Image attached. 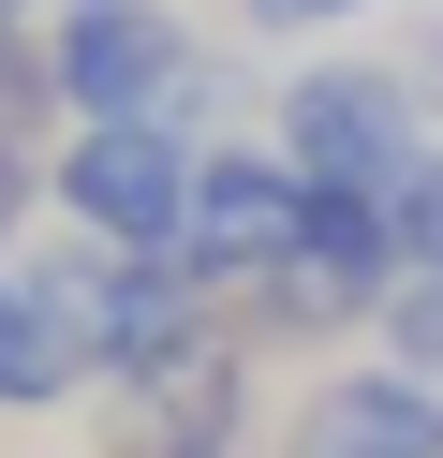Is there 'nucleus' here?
<instances>
[{
    "label": "nucleus",
    "mask_w": 443,
    "mask_h": 458,
    "mask_svg": "<svg viewBox=\"0 0 443 458\" xmlns=\"http://www.w3.org/2000/svg\"><path fill=\"white\" fill-rule=\"evenodd\" d=\"M192 178H207V148L177 119H104V133H74L59 148V222H74L89 251H177L192 237Z\"/></svg>",
    "instance_id": "f03ea898"
},
{
    "label": "nucleus",
    "mask_w": 443,
    "mask_h": 458,
    "mask_svg": "<svg viewBox=\"0 0 443 458\" xmlns=\"http://www.w3.org/2000/svg\"><path fill=\"white\" fill-rule=\"evenodd\" d=\"M59 281V310H74V340H89V369L104 385H148V369H177V355H207V281L177 267V251H104V267H45Z\"/></svg>",
    "instance_id": "7ed1b4c3"
},
{
    "label": "nucleus",
    "mask_w": 443,
    "mask_h": 458,
    "mask_svg": "<svg viewBox=\"0 0 443 458\" xmlns=\"http://www.w3.org/2000/svg\"><path fill=\"white\" fill-rule=\"evenodd\" d=\"M236 355L207 340V355H177V369H148V385H118V428H104V458H236Z\"/></svg>",
    "instance_id": "0eeeda50"
},
{
    "label": "nucleus",
    "mask_w": 443,
    "mask_h": 458,
    "mask_svg": "<svg viewBox=\"0 0 443 458\" xmlns=\"http://www.w3.org/2000/svg\"><path fill=\"white\" fill-rule=\"evenodd\" d=\"M74 369H89V340H74V310H59V281L0 267V399L45 414V399H74Z\"/></svg>",
    "instance_id": "6e6552de"
},
{
    "label": "nucleus",
    "mask_w": 443,
    "mask_h": 458,
    "mask_svg": "<svg viewBox=\"0 0 443 458\" xmlns=\"http://www.w3.org/2000/svg\"><path fill=\"white\" fill-rule=\"evenodd\" d=\"M15 15H30V0H0V45H15Z\"/></svg>",
    "instance_id": "4468645a"
},
{
    "label": "nucleus",
    "mask_w": 443,
    "mask_h": 458,
    "mask_svg": "<svg viewBox=\"0 0 443 458\" xmlns=\"http://www.w3.org/2000/svg\"><path fill=\"white\" fill-rule=\"evenodd\" d=\"M399 74H413V104L443 119V30H413V45H399Z\"/></svg>",
    "instance_id": "f8f14e48"
},
{
    "label": "nucleus",
    "mask_w": 443,
    "mask_h": 458,
    "mask_svg": "<svg viewBox=\"0 0 443 458\" xmlns=\"http://www.w3.org/2000/svg\"><path fill=\"white\" fill-rule=\"evenodd\" d=\"M281 458H443V385L429 369H325L311 399H295Z\"/></svg>",
    "instance_id": "423d86ee"
},
{
    "label": "nucleus",
    "mask_w": 443,
    "mask_h": 458,
    "mask_svg": "<svg viewBox=\"0 0 443 458\" xmlns=\"http://www.w3.org/2000/svg\"><path fill=\"white\" fill-rule=\"evenodd\" d=\"M59 119L104 133V119H177V89H192V30H177L163 0H89V15H59Z\"/></svg>",
    "instance_id": "20e7f679"
},
{
    "label": "nucleus",
    "mask_w": 443,
    "mask_h": 458,
    "mask_svg": "<svg viewBox=\"0 0 443 458\" xmlns=\"http://www.w3.org/2000/svg\"><path fill=\"white\" fill-rule=\"evenodd\" d=\"M295 237H311V178H295L281 148H207L177 267H192V281H281Z\"/></svg>",
    "instance_id": "39448f33"
},
{
    "label": "nucleus",
    "mask_w": 443,
    "mask_h": 458,
    "mask_svg": "<svg viewBox=\"0 0 443 458\" xmlns=\"http://www.w3.org/2000/svg\"><path fill=\"white\" fill-rule=\"evenodd\" d=\"M399 251H413V267H443V148L399 178Z\"/></svg>",
    "instance_id": "9d476101"
},
{
    "label": "nucleus",
    "mask_w": 443,
    "mask_h": 458,
    "mask_svg": "<svg viewBox=\"0 0 443 458\" xmlns=\"http://www.w3.org/2000/svg\"><path fill=\"white\" fill-rule=\"evenodd\" d=\"M384 340H399V369H429V385H443V267H413L399 296H384Z\"/></svg>",
    "instance_id": "1a4fd4ad"
},
{
    "label": "nucleus",
    "mask_w": 443,
    "mask_h": 458,
    "mask_svg": "<svg viewBox=\"0 0 443 458\" xmlns=\"http://www.w3.org/2000/svg\"><path fill=\"white\" fill-rule=\"evenodd\" d=\"M74 15H89V0H74Z\"/></svg>",
    "instance_id": "2eb2a0df"
},
{
    "label": "nucleus",
    "mask_w": 443,
    "mask_h": 458,
    "mask_svg": "<svg viewBox=\"0 0 443 458\" xmlns=\"http://www.w3.org/2000/svg\"><path fill=\"white\" fill-rule=\"evenodd\" d=\"M15 222H30V163L0 148V267H15Z\"/></svg>",
    "instance_id": "ddd939ff"
},
{
    "label": "nucleus",
    "mask_w": 443,
    "mask_h": 458,
    "mask_svg": "<svg viewBox=\"0 0 443 458\" xmlns=\"http://www.w3.org/2000/svg\"><path fill=\"white\" fill-rule=\"evenodd\" d=\"M281 163L311 192H384L399 208V178L429 163V104H413L399 60H325L281 89Z\"/></svg>",
    "instance_id": "f257e3e1"
},
{
    "label": "nucleus",
    "mask_w": 443,
    "mask_h": 458,
    "mask_svg": "<svg viewBox=\"0 0 443 458\" xmlns=\"http://www.w3.org/2000/svg\"><path fill=\"white\" fill-rule=\"evenodd\" d=\"M340 15H370V0H251V30H340Z\"/></svg>",
    "instance_id": "9b49d317"
}]
</instances>
